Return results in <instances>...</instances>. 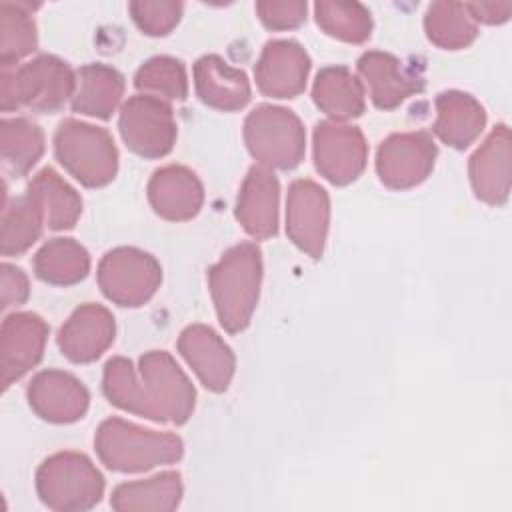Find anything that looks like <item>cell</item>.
Masks as SVG:
<instances>
[{
  "label": "cell",
  "instance_id": "cell-20",
  "mask_svg": "<svg viewBox=\"0 0 512 512\" xmlns=\"http://www.w3.org/2000/svg\"><path fill=\"white\" fill-rule=\"evenodd\" d=\"M148 200L158 216L172 222H184L200 212L204 190L190 168L168 164L152 174L148 182Z\"/></svg>",
  "mask_w": 512,
  "mask_h": 512
},
{
  "label": "cell",
  "instance_id": "cell-16",
  "mask_svg": "<svg viewBox=\"0 0 512 512\" xmlns=\"http://www.w3.org/2000/svg\"><path fill=\"white\" fill-rule=\"evenodd\" d=\"M178 350L198 380L212 392H224L234 376L230 346L204 324H190L178 336Z\"/></svg>",
  "mask_w": 512,
  "mask_h": 512
},
{
  "label": "cell",
  "instance_id": "cell-10",
  "mask_svg": "<svg viewBox=\"0 0 512 512\" xmlns=\"http://www.w3.org/2000/svg\"><path fill=\"white\" fill-rule=\"evenodd\" d=\"M368 144L360 128L324 120L314 128V164L316 170L332 184L344 186L354 182L366 168Z\"/></svg>",
  "mask_w": 512,
  "mask_h": 512
},
{
  "label": "cell",
  "instance_id": "cell-7",
  "mask_svg": "<svg viewBox=\"0 0 512 512\" xmlns=\"http://www.w3.org/2000/svg\"><path fill=\"white\" fill-rule=\"evenodd\" d=\"M244 142L258 166L290 170L306 152L300 118L282 106L260 104L244 120Z\"/></svg>",
  "mask_w": 512,
  "mask_h": 512
},
{
  "label": "cell",
  "instance_id": "cell-26",
  "mask_svg": "<svg viewBox=\"0 0 512 512\" xmlns=\"http://www.w3.org/2000/svg\"><path fill=\"white\" fill-rule=\"evenodd\" d=\"M314 104L336 122L364 112V86L346 66H326L316 74L312 88Z\"/></svg>",
  "mask_w": 512,
  "mask_h": 512
},
{
  "label": "cell",
  "instance_id": "cell-32",
  "mask_svg": "<svg viewBox=\"0 0 512 512\" xmlns=\"http://www.w3.org/2000/svg\"><path fill=\"white\" fill-rule=\"evenodd\" d=\"M42 226L44 218L28 194L6 202L2 216V254L18 256L26 252L40 238Z\"/></svg>",
  "mask_w": 512,
  "mask_h": 512
},
{
  "label": "cell",
  "instance_id": "cell-11",
  "mask_svg": "<svg viewBox=\"0 0 512 512\" xmlns=\"http://www.w3.org/2000/svg\"><path fill=\"white\" fill-rule=\"evenodd\" d=\"M436 154V144L428 132L392 134L378 146L376 172L384 186L406 190L428 178Z\"/></svg>",
  "mask_w": 512,
  "mask_h": 512
},
{
  "label": "cell",
  "instance_id": "cell-35",
  "mask_svg": "<svg viewBox=\"0 0 512 512\" xmlns=\"http://www.w3.org/2000/svg\"><path fill=\"white\" fill-rule=\"evenodd\" d=\"M182 2H130L136 26L148 36H166L182 16Z\"/></svg>",
  "mask_w": 512,
  "mask_h": 512
},
{
  "label": "cell",
  "instance_id": "cell-5",
  "mask_svg": "<svg viewBox=\"0 0 512 512\" xmlns=\"http://www.w3.org/2000/svg\"><path fill=\"white\" fill-rule=\"evenodd\" d=\"M54 154L64 170L86 188L106 186L118 170V150L110 132L76 118L58 124Z\"/></svg>",
  "mask_w": 512,
  "mask_h": 512
},
{
  "label": "cell",
  "instance_id": "cell-38",
  "mask_svg": "<svg viewBox=\"0 0 512 512\" xmlns=\"http://www.w3.org/2000/svg\"><path fill=\"white\" fill-rule=\"evenodd\" d=\"M470 16L474 18V22H486V24H500L508 20V14L512 10V6L506 4H488V2H480V4H466Z\"/></svg>",
  "mask_w": 512,
  "mask_h": 512
},
{
  "label": "cell",
  "instance_id": "cell-12",
  "mask_svg": "<svg viewBox=\"0 0 512 512\" xmlns=\"http://www.w3.org/2000/svg\"><path fill=\"white\" fill-rule=\"evenodd\" d=\"M330 222V198L314 180H294L286 196V232L308 256L322 258Z\"/></svg>",
  "mask_w": 512,
  "mask_h": 512
},
{
  "label": "cell",
  "instance_id": "cell-19",
  "mask_svg": "<svg viewBox=\"0 0 512 512\" xmlns=\"http://www.w3.org/2000/svg\"><path fill=\"white\" fill-rule=\"evenodd\" d=\"M474 194L486 204H504L510 192V130L498 124L468 164Z\"/></svg>",
  "mask_w": 512,
  "mask_h": 512
},
{
  "label": "cell",
  "instance_id": "cell-36",
  "mask_svg": "<svg viewBox=\"0 0 512 512\" xmlns=\"http://www.w3.org/2000/svg\"><path fill=\"white\" fill-rule=\"evenodd\" d=\"M306 2H258L256 12L270 30H290L306 20Z\"/></svg>",
  "mask_w": 512,
  "mask_h": 512
},
{
  "label": "cell",
  "instance_id": "cell-9",
  "mask_svg": "<svg viewBox=\"0 0 512 512\" xmlns=\"http://www.w3.org/2000/svg\"><path fill=\"white\" fill-rule=\"evenodd\" d=\"M118 130L124 144L142 158H162L176 142L172 106L152 94H136L122 104Z\"/></svg>",
  "mask_w": 512,
  "mask_h": 512
},
{
  "label": "cell",
  "instance_id": "cell-21",
  "mask_svg": "<svg viewBox=\"0 0 512 512\" xmlns=\"http://www.w3.org/2000/svg\"><path fill=\"white\" fill-rule=\"evenodd\" d=\"M358 72L368 86L374 106L380 110H392L424 88V80L388 52H364L358 58Z\"/></svg>",
  "mask_w": 512,
  "mask_h": 512
},
{
  "label": "cell",
  "instance_id": "cell-25",
  "mask_svg": "<svg viewBox=\"0 0 512 512\" xmlns=\"http://www.w3.org/2000/svg\"><path fill=\"white\" fill-rule=\"evenodd\" d=\"M26 194L34 200L44 218V226L50 230L72 228L82 214L80 194L50 166L42 168L30 180Z\"/></svg>",
  "mask_w": 512,
  "mask_h": 512
},
{
  "label": "cell",
  "instance_id": "cell-30",
  "mask_svg": "<svg viewBox=\"0 0 512 512\" xmlns=\"http://www.w3.org/2000/svg\"><path fill=\"white\" fill-rule=\"evenodd\" d=\"M38 46L36 24L30 6L24 2H0V66L16 68V64L32 54Z\"/></svg>",
  "mask_w": 512,
  "mask_h": 512
},
{
  "label": "cell",
  "instance_id": "cell-31",
  "mask_svg": "<svg viewBox=\"0 0 512 512\" xmlns=\"http://www.w3.org/2000/svg\"><path fill=\"white\" fill-rule=\"evenodd\" d=\"M426 36L432 44L444 50H460L472 44L478 36V26L466 4L434 2L424 16Z\"/></svg>",
  "mask_w": 512,
  "mask_h": 512
},
{
  "label": "cell",
  "instance_id": "cell-18",
  "mask_svg": "<svg viewBox=\"0 0 512 512\" xmlns=\"http://www.w3.org/2000/svg\"><path fill=\"white\" fill-rule=\"evenodd\" d=\"M280 182L272 170L252 166L240 186L236 200V218L240 226L256 240L278 232Z\"/></svg>",
  "mask_w": 512,
  "mask_h": 512
},
{
  "label": "cell",
  "instance_id": "cell-6",
  "mask_svg": "<svg viewBox=\"0 0 512 512\" xmlns=\"http://www.w3.org/2000/svg\"><path fill=\"white\" fill-rule=\"evenodd\" d=\"M36 492L52 510L82 512L102 500L104 476L86 454L56 452L38 466Z\"/></svg>",
  "mask_w": 512,
  "mask_h": 512
},
{
  "label": "cell",
  "instance_id": "cell-33",
  "mask_svg": "<svg viewBox=\"0 0 512 512\" xmlns=\"http://www.w3.org/2000/svg\"><path fill=\"white\" fill-rule=\"evenodd\" d=\"M314 14L318 26L332 38L352 44L370 38L372 18L368 8L358 2H316Z\"/></svg>",
  "mask_w": 512,
  "mask_h": 512
},
{
  "label": "cell",
  "instance_id": "cell-23",
  "mask_svg": "<svg viewBox=\"0 0 512 512\" xmlns=\"http://www.w3.org/2000/svg\"><path fill=\"white\" fill-rule=\"evenodd\" d=\"M434 106L436 120L432 124V132L452 148L464 150L484 130L486 112L482 104L466 92H440L434 100Z\"/></svg>",
  "mask_w": 512,
  "mask_h": 512
},
{
  "label": "cell",
  "instance_id": "cell-2",
  "mask_svg": "<svg viewBox=\"0 0 512 512\" xmlns=\"http://www.w3.org/2000/svg\"><path fill=\"white\" fill-rule=\"evenodd\" d=\"M262 280V252L254 242H240L208 268V288L222 328L244 330L254 314Z\"/></svg>",
  "mask_w": 512,
  "mask_h": 512
},
{
  "label": "cell",
  "instance_id": "cell-15",
  "mask_svg": "<svg viewBox=\"0 0 512 512\" xmlns=\"http://www.w3.org/2000/svg\"><path fill=\"white\" fill-rule=\"evenodd\" d=\"M310 72V58L306 50L294 40L266 42L254 78L262 94L272 98H294L306 88Z\"/></svg>",
  "mask_w": 512,
  "mask_h": 512
},
{
  "label": "cell",
  "instance_id": "cell-14",
  "mask_svg": "<svg viewBox=\"0 0 512 512\" xmlns=\"http://www.w3.org/2000/svg\"><path fill=\"white\" fill-rule=\"evenodd\" d=\"M28 404L42 420L68 424L80 420L90 402L86 386L70 372L48 368L38 372L26 390Z\"/></svg>",
  "mask_w": 512,
  "mask_h": 512
},
{
  "label": "cell",
  "instance_id": "cell-4",
  "mask_svg": "<svg viewBox=\"0 0 512 512\" xmlns=\"http://www.w3.org/2000/svg\"><path fill=\"white\" fill-rule=\"evenodd\" d=\"M76 92V74L52 54H40L30 62L2 70L0 108L12 112L28 108L32 112H56Z\"/></svg>",
  "mask_w": 512,
  "mask_h": 512
},
{
  "label": "cell",
  "instance_id": "cell-13",
  "mask_svg": "<svg viewBox=\"0 0 512 512\" xmlns=\"http://www.w3.org/2000/svg\"><path fill=\"white\" fill-rule=\"evenodd\" d=\"M48 324L34 312H14L0 328V370L2 390L30 372L44 354Z\"/></svg>",
  "mask_w": 512,
  "mask_h": 512
},
{
  "label": "cell",
  "instance_id": "cell-1",
  "mask_svg": "<svg viewBox=\"0 0 512 512\" xmlns=\"http://www.w3.org/2000/svg\"><path fill=\"white\" fill-rule=\"evenodd\" d=\"M102 390L110 404L154 422L184 424L192 416L196 390L166 350H150L138 360L114 356L104 366Z\"/></svg>",
  "mask_w": 512,
  "mask_h": 512
},
{
  "label": "cell",
  "instance_id": "cell-24",
  "mask_svg": "<svg viewBox=\"0 0 512 512\" xmlns=\"http://www.w3.org/2000/svg\"><path fill=\"white\" fill-rule=\"evenodd\" d=\"M124 96V76L106 64L92 62L76 72L72 110L108 120Z\"/></svg>",
  "mask_w": 512,
  "mask_h": 512
},
{
  "label": "cell",
  "instance_id": "cell-22",
  "mask_svg": "<svg viewBox=\"0 0 512 512\" xmlns=\"http://www.w3.org/2000/svg\"><path fill=\"white\" fill-rule=\"evenodd\" d=\"M194 88L206 106L224 112L244 108L252 94L248 76L242 70L228 66L216 54H208L196 60Z\"/></svg>",
  "mask_w": 512,
  "mask_h": 512
},
{
  "label": "cell",
  "instance_id": "cell-8",
  "mask_svg": "<svg viewBox=\"0 0 512 512\" xmlns=\"http://www.w3.org/2000/svg\"><path fill=\"white\" fill-rule=\"evenodd\" d=\"M96 276L108 300L134 308L146 304L156 294L162 282V268L152 254L120 246L102 256Z\"/></svg>",
  "mask_w": 512,
  "mask_h": 512
},
{
  "label": "cell",
  "instance_id": "cell-34",
  "mask_svg": "<svg viewBox=\"0 0 512 512\" xmlns=\"http://www.w3.org/2000/svg\"><path fill=\"white\" fill-rule=\"evenodd\" d=\"M134 86L140 92L158 96L162 100H184L188 94L186 68L172 56H154L138 68Z\"/></svg>",
  "mask_w": 512,
  "mask_h": 512
},
{
  "label": "cell",
  "instance_id": "cell-3",
  "mask_svg": "<svg viewBox=\"0 0 512 512\" xmlns=\"http://www.w3.org/2000/svg\"><path fill=\"white\" fill-rule=\"evenodd\" d=\"M100 462L114 472H144L182 458L184 444L172 432H156L122 418L104 420L94 436Z\"/></svg>",
  "mask_w": 512,
  "mask_h": 512
},
{
  "label": "cell",
  "instance_id": "cell-37",
  "mask_svg": "<svg viewBox=\"0 0 512 512\" xmlns=\"http://www.w3.org/2000/svg\"><path fill=\"white\" fill-rule=\"evenodd\" d=\"M2 272V300H0V308L6 312L12 306H20L26 302L28 294H30V286H28V276L24 274L22 268L2 262L0 266Z\"/></svg>",
  "mask_w": 512,
  "mask_h": 512
},
{
  "label": "cell",
  "instance_id": "cell-27",
  "mask_svg": "<svg viewBox=\"0 0 512 512\" xmlns=\"http://www.w3.org/2000/svg\"><path fill=\"white\" fill-rule=\"evenodd\" d=\"M182 500V478L174 470L160 472L146 480L118 484L110 496L114 510H154L168 512Z\"/></svg>",
  "mask_w": 512,
  "mask_h": 512
},
{
  "label": "cell",
  "instance_id": "cell-28",
  "mask_svg": "<svg viewBox=\"0 0 512 512\" xmlns=\"http://www.w3.org/2000/svg\"><path fill=\"white\" fill-rule=\"evenodd\" d=\"M32 266L42 282L70 286L88 276L90 256L74 238H52L34 254Z\"/></svg>",
  "mask_w": 512,
  "mask_h": 512
},
{
  "label": "cell",
  "instance_id": "cell-17",
  "mask_svg": "<svg viewBox=\"0 0 512 512\" xmlns=\"http://www.w3.org/2000/svg\"><path fill=\"white\" fill-rule=\"evenodd\" d=\"M114 316L108 308L86 302L78 306L58 332L60 352L76 364L94 362L114 342Z\"/></svg>",
  "mask_w": 512,
  "mask_h": 512
},
{
  "label": "cell",
  "instance_id": "cell-29",
  "mask_svg": "<svg viewBox=\"0 0 512 512\" xmlns=\"http://www.w3.org/2000/svg\"><path fill=\"white\" fill-rule=\"evenodd\" d=\"M0 150L4 170L12 176H24L44 154V132L24 116L2 118Z\"/></svg>",
  "mask_w": 512,
  "mask_h": 512
}]
</instances>
